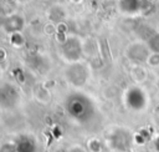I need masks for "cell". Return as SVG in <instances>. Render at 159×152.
I'll use <instances>...</instances> for the list:
<instances>
[{
  "instance_id": "1",
  "label": "cell",
  "mask_w": 159,
  "mask_h": 152,
  "mask_svg": "<svg viewBox=\"0 0 159 152\" xmlns=\"http://www.w3.org/2000/svg\"><path fill=\"white\" fill-rule=\"evenodd\" d=\"M10 24H11V26L6 30L10 35H11V34H15V32H20V31L22 30V27H24V19L20 17L17 14H12V15H10L9 19L4 20L2 26H7V25H10Z\"/></svg>"
},
{
  "instance_id": "2",
  "label": "cell",
  "mask_w": 159,
  "mask_h": 152,
  "mask_svg": "<svg viewBox=\"0 0 159 152\" xmlns=\"http://www.w3.org/2000/svg\"><path fill=\"white\" fill-rule=\"evenodd\" d=\"M129 74H130V77L137 82V83H142L147 80V76H148V72L145 70L144 66L139 65V64H134L130 66L129 69Z\"/></svg>"
},
{
  "instance_id": "3",
  "label": "cell",
  "mask_w": 159,
  "mask_h": 152,
  "mask_svg": "<svg viewBox=\"0 0 159 152\" xmlns=\"http://www.w3.org/2000/svg\"><path fill=\"white\" fill-rule=\"evenodd\" d=\"M87 147H88V151H89V152H101V151H102L101 142H99L97 138H91V140L87 142Z\"/></svg>"
},
{
  "instance_id": "4",
  "label": "cell",
  "mask_w": 159,
  "mask_h": 152,
  "mask_svg": "<svg viewBox=\"0 0 159 152\" xmlns=\"http://www.w3.org/2000/svg\"><path fill=\"white\" fill-rule=\"evenodd\" d=\"M145 62H147L149 66H152V67H158V66H159V52H158V51L150 52Z\"/></svg>"
},
{
  "instance_id": "5",
  "label": "cell",
  "mask_w": 159,
  "mask_h": 152,
  "mask_svg": "<svg viewBox=\"0 0 159 152\" xmlns=\"http://www.w3.org/2000/svg\"><path fill=\"white\" fill-rule=\"evenodd\" d=\"M68 152H86V151H84L82 147H80V146H73V147L70 148Z\"/></svg>"
},
{
  "instance_id": "6",
  "label": "cell",
  "mask_w": 159,
  "mask_h": 152,
  "mask_svg": "<svg viewBox=\"0 0 159 152\" xmlns=\"http://www.w3.org/2000/svg\"><path fill=\"white\" fill-rule=\"evenodd\" d=\"M70 1H72L73 4H78V2H81L82 0H70Z\"/></svg>"
}]
</instances>
